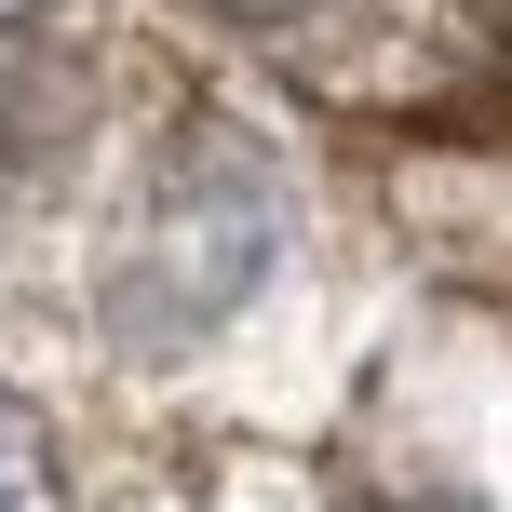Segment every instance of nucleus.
<instances>
[{
	"label": "nucleus",
	"mask_w": 512,
	"mask_h": 512,
	"mask_svg": "<svg viewBox=\"0 0 512 512\" xmlns=\"http://www.w3.org/2000/svg\"><path fill=\"white\" fill-rule=\"evenodd\" d=\"M216 14L243 27V41H270L297 81H337V95H378L391 68H432V27L445 0H216Z\"/></svg>",
	"instance_id": "obj_2"
},
{
	"label": "nucleus",
	"mask_w": 512,
	"mask_h": 512,
	"mask_svg": "<svg viewBox=\"0 0 512 512\" xmlns=\"http://www.w3.org/2000/svg\"><path fill=\"white\" fill-rule=\"evenodd\" d=\"M0 512H68V472H54V432L0 391Z\"/></svg>",
	"instance_id": "obj_3"
},
{
	"label": "nucleus",
	"mask_w": 512,
	"mask_h": 512,
	"mask_svg": "<svg viewBox=\"0 0 512 512\" xmlns=\"http://www.w3.org/2000/svg\"><path fill=\"white\" fill-rule=\"evenodd\" d=\"M270 256H283V176H270V149L230 135V122H189L176 149L149 162V189L122 203L95 283H108V324H122L135 351H162V337H203Z\"/></svg>",
	"instance_id": "obj_1"
}]
</instances>
